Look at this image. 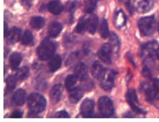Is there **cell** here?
Returning <instances> with one entry per match:
<instances>
[{"instance_id":"cell-1","label":"cell","mask_w":159,"mask_h":122,"mask_svg":"<svg viewBox=\"0 0 159 122\" xmlns=\"http://www.w3.org/2000/svg\"><path fill=\"white\" fill-rule=\"evenodd\" d=\"M46 105L45 97L38 93L31 94L28 99V106L32 115H37L44 111Z\"/></svg>"},{"instance_id":"cell-2","label":"cell","mask_w":159,"mask_h":122,"mask_svg":"<svg viewBox=\"0 0 159 122\" xmlns=\"http://www.w3.org/2000/svg\"><path fill=\"white\" fill-rule=\"evenodd\" d=\"M56 50L55 43L49 38H45L39 47L37 53L42 60H47L52 57Z\"/></svg>"},{"instance_id":"cell-3","label":"cell","mask_w":159,"mask_h":122,"mask_svg":"<svg viewBox=\"0 0 159 122\" xmlns=\"http://www.w3.org/2000/svg\"><path fill=\"white\" fill-rule=\"evenodd\" d=\"M142 89L145 93L146 99L154 101L159 99V79L155 78L143 84Z\"/></svg>"},{"instance_id":"cell-4","label":"cell","mask_w":159,"mask_h":122,"mask_svg":"<svg viewBox=\"0 0 159 122\" xmlns=\"http://www.w3.org/2000/svg\"><path fill=\"white\" fill-rule=\"evenodd\" d=\"M138 27L140 33L144 36L152 34L155 30V19L154 16L142 18L138 21Z\"/></svg>"},{"instance_id":"cell-5","label":"cell","mask_w":159,"mask_h":122,"mask_svg":"<svg viewBox=\"0 0 159 122\" xmlns=\"http://www.w3.org/2000/svg\"><path fill=\"white\" fill-rule=\"evenodd\" d=\"M159 45L156 41H152L146 43L141 49L142 56L146 60H153L157 56Z\"/></svg>"},{"instance_id":"cell-6","label":"cell","mask_w":159,"mask_h":122,"mask_svg":"<svg viewBox=\"0 0 159 122\" xmlns=\"http://www.w3.org/2000/svg\"><path fill=\"white\" fill-rule=\"evenodd\" d=\"M115 74L113 70L106 69L99 79L101 87L106 91H109L114 86Z\"/></svg>"},{"instance_id":"cell-7","label":"cell","mask_w":159,"mask_h":122,"mask_svg":"<svg viewBox=\"0 0 159 122\" xmlns=\"http://www.w3.org/2000/svg\"><path fill=\"white\" fill-rule=\"evenodd\" d=\"M98 109L103 116L110 117L113 115L114 107L113 102L109 97H102L98 101Z\"/></svg>"},{"instance_id":"cell-8","label":"cell","mask_w":159,"mask_h":122,"mask_svg":"<svg viewBox=\"0 0 159 122\" xmlns=\"http://www.w3.org/2000/svg\"><path fill=\"white\" fill-rule=\"evenodd\" d=\"M113 49L109 43H105L102 45L98 52V56L100 60L105 64H109L111 63Z\"/></svg>"},{"instance_id":"cell-9","label":"cell","mask_w":159,"mask_h":122,"mask_svg":"<svg viewBox=\"0 0 159 122\" xmlns=\"http://www.w3.org/2000/svg\"><path fill=\"white\" fill-rule=\"evenodd\" d=\"M127 101H128V103L131 106L134 111H136L139 113H144V111L140 107L139 105L138 97L136 91L134 89H130L127 93Z\"/></svg>"},{"instance_id":"cell-10","label":"cell","mask_w":159,"mask_h":122,"mask_svg":"<svg viewBox=\"0 0 159 122\" xmlns=\"http://www.w3.org/2000/svg\"><path fill=\"white\" fill-rule=\"evenodd\" d=\"M153 6V0H134V7L139 13L148 12Z\"/></svg>"},{"instance_id":"cell-11","label":"cell","mask_w":159,"mask_h":122,"mask_svg":"<svg viewBox=\"0 0 159 122\" xmlns=\"http://www.w3.org/2000/svg\"><path fill=\"white\" fill-rule=\"evenodd\" d=\"M94 103L90 99H86L83 101L80 106V111L84 117H89L93 115Z\"/></svg>"},{"instance_id":"cell-12","label":"cell","mask_w":159,"mask_h":122,"mask_svg":"<svg viewBox=\"0 0 159 122\" xmlns=\"http://www.w3.org/2000/svg\"><path fill=\"white\" fill-rule=\"evenodd\" d=\"M75 75L80 80L84 81L88 78V68L84 63H80L74 70Z\"/></svg>"},{"instance_id":"cell-13","label":"cell","mask_w":159,"mask_h":122,"mask_svg":"<svg viewBox=\"0 0 159 122\" xmlns=\"http://www.w3.org/2000/svg\"><path fill=\"white\" fill-rule=\"evenodd\" d=\"M63 93V87L61 84H55L52 88L50 93V97L51 101L53 103H56L60 101Z\"/></svg>"},{"instance_id":"cell-14","label":"cell","mask_w":159,"mask_h":122,"mask_svg":"<svg viewBox=\"0 0 159 122\" xmlns=\"http://www.w3.org/2000/svg\"><path fill=\"white\" fill-rule=\"evenodd\" d=\"M26 99V92L23 89H18L12 96V101L16 105H22L25 103Z\"/></svg>"},{"instance_id":"cell-15","label":"cell","mask_w":159,"mask_h":122,"mask_svg":"<svg viewBox=\"0 0 159 122\" xmlns=\"http://www.w3.org/2000/svg\"><path fill=\"white\" fill-rule=\"evenodd\" d=\"M21 30L17 28V27H14L10 30L8 34L7 35V38L10 43H16L18 42L21 38Z\"/></svg>"},{"instance_id":"cell-16","label":"cell","mask_w":159,"mask_h":122,"mask_svg":"<svg viewBox=\"0 0 159 122\" xmlns=\"http://www.w3.org/2000/svg\"><path fill=\"white\" fill-rule=\"evenodd\" d=\"M48 10L53 14L58 15L61 13L63 10V6L62 3L58 0H53L50 2L48 4Z\"/></svg>"},{"instance_id":"cell-17","label":"cell","mask_w":159,"mask_h":122,"mask_svg":"<svg viewBox=\"0 0 159 122\" xmlns=\"http://www.w3.org/2000/svg\"><path fill=\"white\" fill-rule=\"evenodd\" d=\"M98 19L96 15H92L87 20V29L90 34H94L98 26Z\"/></svg>"},{"instance_id":"cell-18","label":"cell","mask_w":159,"mask_h":122,"mask_svg":"<svg viewBox=\"0 0 159 122\" xmlns=\"http://www.w3.org/2000/svg\"><path fill=\"white\" fill-rule=\"evenodd\" d=\"M61 66V59L59 56H53L51 58L49 63V68L51 72H55L58 70Z\"/></svg>"},{"instance_id":"cell-19","label":"cell","mask_w":159,"mask_h":122,"mask_svg":"<svg viewBox=\"0 0 159 122\" xmlns=\"http://www.w3.org/2000/svg\"><path fill=\"white\" fill-rule=\"evenodd\" d=\"M63 26L61 23L58 22H53L50 25L49 27V33L51 37L53 38L57 37L61 32Z\"/></svg>"},{"instance_id":"cell-20","label":"cell","mask_w":159,"mask_h":122,"mask_svg":"<svg viewBox=\"0 0 159 122\" xmlns=\"http://www.w3.org/2000/svg\"><path fill=\"white\" fill-rule=\"evenodd\" d=\"M70 100L73 103H76L81 99L83 96L82 89L80 87H75L70 91Z\"/></svg>"},{"instance_id":"cell-21","label":"cell","mask_w":159,"mask_h":122,"mask_svg":"<svg viewBox=\"0 0 159 122\" xmlns=\"http://www.w3.org/2000/svg\"><path fill=\"white\" fill-rule=\"evenodd\" d=\"M104 68L100 62L96 61L94 62V64L92 66V68H91V72H92L93 76L97 78V79H100L102 74L104 72Z\"/></svg>"},{"instance_id":"cell-22","label":"cell","mask_w":159,"mask_h":122,"mask_svg":"<svg viewBox=\"0 0 159 122\" xmlns=\"http://www.w3.org/2000/svg\"><path fill=\"white\" fill-rule=\"evenodd\" d=\"M45 19L41 16L33 17L30 21V25L32 28L36 30H39L43 28L45 25Z\"/></svg>"},{"instance_id":"cell-23","label":"cell","mask_w":159,"mask_h":122,"mask_svg":"<svg viewBox=\"0 0 159 122\" xmlns=\"http://www.w3.org/2000/svg\"><path fill=\"white\" fill-rule=\"evenodd\" d=\"M22 61V56L21 54L18 52H15L11 54L10 59V63L11 68L13 70H16Z\"/></svg>"},{"instance_id":"cell-24","label":"cell","mask_w":159,"mask_h":122,"mask_svg":"<svg viewBox=\"0 0 159 122\" xmlns=\"http://www.w3.org/2000/svg\"><path fill=\"white\" fill-rule=\"evenodd\" d=\"M78 79V78L75 75H69L66 78L65 81V85L66 88L69 91H71V90L75 88V85H76Z\"/></svg>"},{"instance_id":"cell-25","label":"cell","mask_w":159,"mask_h":122,"mask_svg":"<svg viewBox=\"0 0 159 122\" xmlns=\"http://www.w3.org/2000/svg\"><path fill=\"white\" fill-rule=\"evenodd\" d=\"M115 24L119 28L124 26L126 22L125 16L122 11H119L116 13L115 16Z\"/></svg>"},{"instance_id":"cell-26","label":"cell","mask_w":159,"mask_h":122,"mask_svg":"<svg viewBox=\"0 0 159 122\" xmlns=\"http://www.w3.org/2000/svg\"><path fill=\"white\" fill-rule=\"evenodd\" d=\"M33 35L31 32L26 30L21 38V43L24 45H30L33 42Z\"/></svg>"},{"instance_id":"cell-27","label":"cell","mask_w":159,"mask_h":122,"mask_svg":"<svg viewBox=\"0 0 159 122\" xmlns=\"http://www.w3.org/2000/svg\"><path fill=\"white\" fill-rule=\"evenodd\" d=\"M100 33H101V37L104 38H106L109 37V26L106 19H103L102 20V23L100 28Z\"/></svg>"},{"instance_id":"cell-28","label":"cell","mask_w":159,"mask_h":122,"mask_svg":"<svg viewBox=\"0 0 159 122\" xmlns=\"http://www.w3.org/2000/svg\"><path fill=\"white\" fill-rule=\"evenodd\" d=\"M97 6V0H86L84 3V11L86 13L90 14L94 10Z\"/></svg>"},{"instance_id":"cell-29","label":"cell","mask_w":159,"mask_h":122,"mask_svg":"<svg viewBox=\"0 0 159 122\" xmlns=\"http://www.w3.org/2000/svg\"><path fill=\"white\" fill-rule=\"evenodd\" d=\"M87 20L88 19L85 18V17H82L79 20L78 25L75 27V31L78 33H82L87 29Z\"/></svg>"},{"instance_id":"cell-30","label":"cell","mask_w":159,"mask_h":122,"mask_svg":"<svg viewBox=\"0 0 159 122\" xmlns=\"http://www.w3.org/2000/svg\"><path fill=\"white\" fill-rule=\"evenodd\" d=\"M29 69L26 66H24L20 69L16 74V78L19 80H24L29 76Z\"/></svg>"},{"instance_id":"cell-31","label":"cell","mask_w":159,"mask_h":122,"mask_svg":"<svg viewBox=\"0 0 159 122\" xmlns=\"http://www.w3.org/2000/svg\"><path fill=\"white\" fill-rule=\"evenodd\" d=\"M17 78L14 76H9L6 80L7 88L9 90H12L15 88L17 83Z\"/></svg>"},{"instance_id":"cell-32","label":"cell","mask_w":159,"mask_h":122,"mask_svg":"<svg viewBox=\"0 0 159 122\" xmlns=\"http://www.w3.org/2000/svg\"><path fill=\"white\" fill-rule=\"evenodd\" d=\"M111 45L113 49L118 50L119 47V40L116 34L112 33L111 35Z\"/></svg>"},{"instance_id":"cell-33","label":"cell","mask_w":159,"mask_h":122,"mask_svg":"<svg viewBox=\"0 0 159 122\" xmlns=\"http://www.w3.org/2000/svg\"><path fill=\"white\" fill-rule=\"evenodd\" d=\"M55 117L57 118H66V117H70V115L68 113H67L66 110H62V111H59L55 114Z\"/></svg>"},{"instance_id":"cell-34","label":"cell","mask_w":159,"mask_h":122,"mask_svg":"<svg viewBox=\"0 0 159 122\" xmlns=\"http://www.w3.org/2000/svg\"><path fill=\"white\" fill-rule=\"evenodd\" d=\"M20 3L26 9H29L32 6V0H20Z\"/></svg>"},{"instance_id":"cell-35","label":"cell","mask_w":159,"mask_h":122,"mask_svg":"<svg viewBox=\"0 0 159 122\" xmlns=\"http://www.w3.org/2000/svg\"><path fill=\"white\" fill-rule=\"evenodd\" d=\"M76 6H77V2H76L69 3L68 5H67V10H68L70 11H73L75 9Z\"/></svg>"},{"instance_id":"cell-36","label":"cell","mask_w":159,"mask_h":122,"mask_svg":"<svg viewBox=\"0 0 159 122\" xmlns=\"http://www.w3.org/2000/svg\"><path fill=\"white\" fill-rule=\"evenodd\" d=\"M11 117L14 118H20L22 117V112L19 111V110H16L12 113Z\"/></svg>"},{"instance_id":"cell-37","label":"cell","mask_w":159,"mask_h":122,"mask_svg":"<svg viewBox=\"0 0 159 122\" xmlns=\"http://www.w3.org/2000/svg\"><path fill=\"white\" fill-rule=\"evenodd\" d=\"M143 74H144V75L145 76H146V77H150V75H151V74H150V72L149 69L145 68L144 70H143Z\"/></svg>"},{"instance_id":"cell-38","label":"cell","mask_w":159,"mask_h":122,"mask_svg":"<svg viewBox=\"0 0 159 122\" xmlns=\"http://www.w3.org/2000/svg\"><path fill=\"white\" fill-rule=\"evenodd\" d=\"M9 31L10 30H8V26H7V23H4V36L5 37H7V34H8V33H9Z\"/></svg>"},{"instance_id":"cell-39","label":"cell","mask_w":159,"mask_h":122,"mask_svg":"<svg viewBox=\"0 0 159 122\" xmlns=\"http://www.w3.org/2000/svg\"><path fill=\"white\" fill-rule=\"evenodd\" d=\"M157 57L158 58V60H159V49H158V53H157Z\"/></svg>"},{"instance_id":"cell-40","label":"cell","mask_w":159,"mask_h":122,"mask_svg":"<svg viewBox=\"0 0 159 122\" xmlns=\"http://www.w3.org/2000/svg\"><path fill=\"white\" fill-rule=\"evenodd\" d=\"M158 30H159V26H158Z\"/></svg>"}]
</instances>
